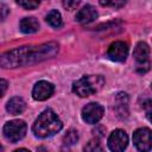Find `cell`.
Wrapping results in <instances>:
<instances>
[{
    "mask_svg": "<svg viewBox=\"0 0 152 152\" xmlns=\"http://www.w3.org/2000/svg\"><path fill=\"white\" fill-rule=\"evenodd\" d=\"M104 84V80L100 75H84L72 84V91L81 96L87 97L95 93H97L102 86Z\"/></svg>",
    "mask_w": 152,
    "mask_h": 152,
    "instance_id": "cell-3",
    "label": "cell"
},
{
    "mask_svg": "<svg viewBox=\"0 0 152 152\" xmlns=\"http://www.w3.org/2000/svg\"><path fill=\"white\" fill-rule=\"evenodd\" d=\"M0 84H1V96L5 95V91H6V88H7V82L5 80H1L0 81Z\"/></svg>",
    "mask_w": 152,
    "mask_h": 152,
    "instance_id": "cell-24",
    "label": "cell"
},
{
    "mask_svg": "<svg viewBox=\"0 0 152 152\" xmlns=\"http://www.w3.org/2000/svg\"><path fill=\"white\" fill-rule=\"evenodd\" d=\"M25 108H26L25 101H24L21 97H18V96L12 97V99L7 102V104H6L7 112H8L10 114H12V115H17V114L23 113V112L25 110Z\"/></svg>",
    "mask_w": 152,
    "mask_h": 152,
    "instance_id": "cell-13",
    "label": "cell"
},
{
    "mask_svg": "<svg viewBox=\"0 0 152 152\" xmlns=\"http://www.w3.org/2000/svg\"><path fill=\"white\" fill-rule=\"evenodd\" d=\"M14 152H30V151L26 150V148H19V150H15Z\"/></svg>",
    "mask_w": 152,
    "mask_h": 152,
    "instance_id": "cell-25",
    "label": "cell"
},
{
    "mask_svg": "<svg viewBox=\"0 0 152 152\" xmlns=\"http://www.w3.org/2000/svg\"><path fill=\"white\" fill-rule=\"evenodd\" d=\"M115 110L120 119L128 116V96L126 93H118L115 96Z\"/></svg>",
    "mask_w": 152,
    "mask_h": 152,
    "instance_id": "cell-12",
    "label": "cell"
},
{
    "mask_svg": "<svg viewBox=\"0 0 152 152\" xmlns=\"http://www.w3.org/2000/svg\"><path fill=\"white\" fill-rule=\"evenodd\" d=\"M151 87H152V84H151Z\"/></svg>",
    "mask_w": 152,
    "mask_h": 152,
    "instance_id": "cell-27",
    "label": "cell"
},
{
    "mask_svg": "<svg viewBox=\"0 0 152 152\" xmlns=\"http://www.w3.org/2000/svg\"><path fill=\"white\" fill-rule=\"evenodd\" d=\"M100 5L102 6H110L114 8H119L122 7L125 5V1H100Z\"/></svg>",
    "mask_w": 152,
    "mask_h": 152,
    "instance_id": "cell-20",
    "label": "cell"
},
{
    "mask_svg": "<svg viewBox=\"0 0 152 152\" xmlns=\"http://www.w3.org/2000/svg\"><path fill=\"white\" fill-rule=\"evenodd\" d=\"M128 55V45L124 42H114L107 51V57L113 62H124Z\"/></svg>",
    "mask_w": 152,
    "mask_h": 152,
    "instance_id": "cell-9",
    "label": "cell"
},
{
    "mask_svg": "<svg viewBox=\"0 0 152 152\" xmlns=\"http://www.w3.org/2000/svg\"><path fill=\"white\" fill-rule=\"evenodd\" d=\"M39 28V23L36 18L28 17V18H23L20 21V31L24 33H34Z\"/></svg>",
    "mask_w": 152,
    "mask_h": 152,
    "instance_id": "cell-14",
    "label": "cell"
},
{
    "mask_svg": "<svg viewBox=\"0 0 152 152\" xmlns=\"http://www.w3.org/2000/svg\"><path fill=\"white\" fill-rule=\"evenodd\" d=\"M78 4H80L78 1H64V2H63V6H64L66 10L70 11V10H74L76 6H78Z\"/></svg>",
    "mask_w": 152,
    "mask_h": 152,
    "instance_id": "cell-22",
    "label": "cell"
},
{
    "mask_svg": "<svg viewBox=\"0 0 152 152\" xmlns=\"http://www.w3.org/2000/svg\"><path fill=\"white\" fill-rule=\"evenodd\" d=\"M104 109L100 103L96 102H90L88 104H86L82 109V119L87 122V124H97L101 118L103 116Z\"/></svg>",
    "mask_w": 152,
    "mask_h": 152,
    "instance_id": "cell-7",
    "label": "cell"
},
{
    "mask_svg": "<svg viewBox=\"0 0 152 152\" xmlns=\"http://www.w3.org/2000/svg\"><path fill=\"white\" fill-rule=\"evenodd\" d=\"M46 21H48V24H49L50 26L56 27V28H58V27H61V26L63 25L62 15H61V13H59L57 10H51V11L48 13V15H46Z\"/></svg>",
    "mask_w": 152,
    "mask_h": 152,
    "instance_id": "cell-15",
    "label": "cell"
},
{
    "mask_svg": "<svg viewBox=\"0 0 152 152\" xmlns=\"http://www.w3.org/2000/svg\"><path fill=\"white\" fill-rule=\"evenodd\" d=\"M19 6H21L25 10H33L39 6V1H32V0H23V1H17Z\"/></svg>",
    "mask_w": 152,
    "mask_h": 152,
    "instance_id": "cell-18",
    "label": "cell"
},
{
    "mask_svg": "<svg viewBox=\"0 0 152 152\" xmlns=\"http://www.w3.org/2000/svg\"><path fill=\"white\" fill-rule=\"evenodd\" d=\"M58 52L57 43H45L39 46H21L1 55L0 63L2 68H17L33 64L53 57Z\"/></svg>",
    "mask_w": 152,
    "mask_h": 152,
    "instance_id": "cell-1",
    "label": "cell"
},
{
    "mask_svg": "<svg viewBox=\"0 0 152 152\" xmlns=\"http://www.w3.org/2000/svg\"><path fill=\"white\" fill-rule=\"evenodd\" d=\"M84 152H103V148L96 139H93L89 140L84 146Z\"/></svg>",
    "mask_w": 152,
    "mask_h": 152,
    "instance_id": "cell-17",
    "label": "cell"
},
{
    "mask_svg": "<svg viewBox=\"0 0 152 152\" xmlns=\"http://www.w3.org/2000/svg\"><path fill=\"white\" fill-rule=\"evenodd\" d=\"M128 145V137L124 129H115L108 138V147L112 152H124Z\"/></svg>",
    "mask_w": 152,
    "mask_h": 152,
    "instance_id": "cell-8",
    "label": "cell"
},
{
    "mask_svg": "<svg viewBox=\"0 0 152 152\" xmlns=\"http://www.w3.org/2000/svg\"><path fill=\"white\" fill-rule=\"evenodd\" d=\"M133 142L138 151L148 152L152 148V132L151 129L144 127L139 128L133 133Z\"/></svg>",
    "mask_w": 152,
    "mask_h": 152,
    "instance_id": "cell-6",
    "label": "cell"
},
{
    "mask_svg": "<svg viewBox=\"0 0 152 152\" xmlns=\"http://www.w3.org/2000/svg\"><path fill=\"white\" fill-rule=\"evenodd\" d=\"M142 108H144V110H145V113H146L147 119L152 122V100L145 101V102L142 103Z\"/></svg>",
    "mask_w": 152,
    "mask_h": 152,
    "instance_id": "cell-19",
    "label": "cell"
},
{
    "mask_svg": "<svg viewBox=\"0 0 152 152\" xmlns=\"http://www.w3.org/2000/svg\"><path fill=\"white\" fill-rule=\"evenodd\" d=\"M104 131H106V129H104L102 126H96V127L93 129V133H94V135H95L96 138L100 139V138H102V137L104 135Z\"/></svg>",
    "mask_w": 152,
    "mask_h": 152,
    "instance_id": "cell-21",
    "label": "cell"
},
{
    "mask_svg": "<svg viewBox=\"0 0 152 152\" xmlns=\"http://www.w3.org/2000/svg\"><path fill=\"white\" fill-rule=\"evenodd\" d=\"M0 11H1V20H5L6 14L8 13V8H7L4 4H1V5H0Z\"/></svg>",
    "mask_w": 152,
    "mask_h": 152,
    "instance_id": "cell-23",
    "label": "cell"
},
{
    "mask_svg": "<svg viewBox=\"0 0 152 152\" xmlns=\"http://www.w3.org/2000/svg\"><path fill=\"white\" fill-rule=\"evenodd\" d=\"M37 151H38V152H46V150H45L44 147H42V146H40V147H38V148H37Z\"/></svg>",
    "mask_w": 152,
    "mask_h": 152,
    "instance_id": "cell-26",
    "label": "cell"
},
{
    "mask_svg": "<svg viewBox=\"0 0 152 152\" xmlns=\"http://www.w3.org/2000/svg\"><path fill=\"white\" fill-rule=\"evenodd\" d=\"M77 141H78V133H77V131H75V129H69V131L64 134V137H63V142H64V145H66V146L75 145Z\"/></svg>",
    "mask_w": 152,
    "mask_h": 152,
    "instance_id": "cell-16",
    "label": "cell"
},
{
    "mask_svg": "<svg viewBox=\"0 0 152 152\" xmlns=\"http://www.w3.org/2000/svg\"><path fill=\"white\" fill-rule=\"evenodd\" d=\"M97 18V12L95 7L91 5H86L83 6L77 13H76V20L81 24H89L94 21Z\"/></svg>",
    "mask_w": 152,
    "mask_h": 152,
    "instance_id": "cell-11",
    "label": "cell"
},
{
    "mask_svg": "<svg viewBox=\"0 0 152 152\" xmlns=\"http://www.w3.org/2000/svg\"><path fill=\"white\" fill-rule=\"evenodd\" d=\"M26 124L23 120H12L5 124L2 132L5 138L11 142H17L21 140L26 134Z\"/></svg>",
    "mask_w": 152,
    "mask_h": 152,
    "instance_id": "cell-5",
    "label": "cell"
},
{
    "mask_svg": "<svg viewBox=\"0 0 152 152\" xmlns=\"http://www.w3.org/2000/svg\"><path fill=\"white\" fill-rule=\"evenodd\" d=\"M62 127H63V124L57 116V114L51 109H46L34 121L32 126V131L36 137L49 138L55 135L57 132H59Z\"/></svg>",
    "mask_w": 152,
    "mask_h": 152,
    "instance_id": "cell-2",
    "label": "cell"
},
{
    "mask_svg": "<svg viewBox=\"0 0 152 152\" xmlns=\"http://www.w3.org/2000/svg\"><path fill=\"white\" fill-rule=\"evenodd\" d=\"M53 91H55V87L52 83H50L48 81H39L33 87L32 96L34 100L44 101V100L49 99L53 94Z\"/></svg>",
    "mask_w": 152,
    "mask_h": 152,
    "instance_id": "cell-10",
    "label": "cell"
},
{
    "mask_svg": "<svg viewBox=\"0 0 152 152\" xmlns=\"http://www.w3.org/2000/svg\"><path fill=\"white\" fill-rule=\"evenodd\" d=\"M133 57L137 62V71L140 74H145L151 68L150 62V48L145 42H139L133 51Z\"/></svg>",
    "mask_w": 152,
    "mask_h": 152,
    "instance_id": "cell-4",
    "label": "cell"
}]
</instances>
